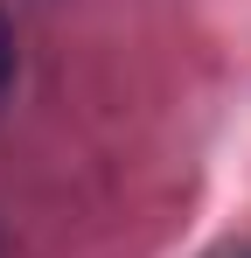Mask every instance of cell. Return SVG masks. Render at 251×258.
Wrapping results in <instances>:
<instances>
[{
    "mask_svg": "<svg viewBox=\"0 0 251 258\" xmlns=\"http://www.w3.org/2000/svg\"><path fill=\"white\" fill-rule=\"evenodd\" d=\"M14 77V35H7V21H0V84Z\"/></svg>",
    "mask_w": 251,
    "mask_h": 258,
    "instance_id": "cell-1",
    "label": "cell"
}]
</instances>
